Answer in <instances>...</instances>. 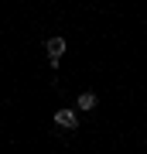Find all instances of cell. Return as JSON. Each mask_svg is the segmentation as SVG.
Returning <instances> with one entry per match:
<instances>
[{
	"instance_id": "obj_3",
	"label": "cell",
	"mask_w": 147,
	"mask_h": 154,
	"mask_svg": "<svg viewBox=\"0 0 147 154\" xmlns=\"http://www.w3.org/2000/svg\"><path fill=\"white\" fill-rule=\"evenodd\" d=\"M96 103H99V96L96 93H79V99H75V110H96Z\"/></svg>"
},
{
	"instance_id": "obj_2",
	"label": "cell",
	"mask_w": 147,
	"mask_h": 154,
	"mask_svg": "<svg viewBox=\"0 0 147 154\" xmlns=\"http://www.w3.org/2000/svg\"><path fill=\"white\" fill-rule=\"evenodd\" d=\"M55 123L65 127V130H75L79 127V113L75 110H55Z\"/></svg>"
},
{
	"instance_id": "obj_1",
	"label": "cell",
	"mask_w": 147,
	"mask_h": 154,
	"mask_svg": "<svg viewBox=\"0 0 147 154\" xmlns=\"http://www.w3.org/2000/svg\"><path fill=\"white\" fill-rule=\"evenodd\" d=\"M44 51H48V62H51V69H55L58 58H62V51H65V38H62V34L48 38V41H44Z\"/></svg>"
}]
</instances>
